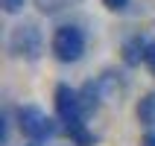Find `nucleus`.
I'll return each instance as SVG.
<instances>
[{
	"instance_id": "nucleus-6",
	"label": "nucleus",
	"mask_w": 155,
	"mask_h": 146,
	"mask_svg": "<svg viewBox=\"0 0 155 146\" xmlns=\"http://www.w3.org/2000/svg\"><path fill=\"white\" fill-rule=\"evenodd\" d=\"M147 47H149V44H143L140 38H132V41L126 44V61H129V64L143 61V59H147Z\"/></svg>"
},
{
	"instance_id": "nucleus-8",
	"label": "nucleus",
	"mask_w": 155,
	"mask_h": 146,
	"mask_svg": "<svg viewBox=\"0 0 155 146\" xmlns=\"http://www.w3.org/2000/svg\"><path fill=\"white\" fill-rule=\"evenodd\" d=\"M24 9V0H3V12L6 15H18Z\"/></svg>"
},
{
	"instance_id": "nucleus-4",
	"label": "nucleus",
	"mask_w": 155,
	"mask_h": 146,
	"mask_svg": "<svg viewBox=\"0 0 155 146\" xmlns=\"http://www.w3.org/2000/svg\"><path fill=\"white\" fill-rule=\"evenodd\" d=\"M56 111H59V117L64 123L76 120L79 114L85 111L82 108V94H76L70 85H59L56 88Z\"/></svg>"
},
{
	"instance_id": "nucleus-1",
	"label": "nucleus",
	"mask_w": 155,
	"mask_h": 146,
	"mask_svg": "<svg viewBox=\"0 0 155 146\" xmlns=\"http://www.w3.org/2000/svg\"><path fill=\"white\" fill-rule=\"evenodd\" d=\"M53 56L59 61H79L82 59V53H85V35L79 26H59L56 32H53Z\"/></svg>"
},
{
	"instance_id": "nucleus-5",
	"label": "nucleus",
	"mask_w": 155,
	"mask_h": 146,
	"mask_svg": "<svg viewBox=\"0 0 155 146\" xmlns=\"http://www.w3.org/2000/svg\"><path fill=\"white\" fill-rule=\"evenodd\" d=\"M138 123H140V126H147V129L155 126V94H147L138 102Z\"/></svg>"
},
{
	"instance_id": "nucleus-10",
	"label": "nucleus",
	"mask_w": 155,
	"mask_h": 146,
	"mask_svg": "<svg viewBox=\"0 0 155 146\" xmlns=\"http://www.w3.org/2000/svg\"><path fill=\"white\" fill-rule=\"evenodd\" d=\"M103 3H105L108 9H114V12H117V9H123L126 3H129V0H103Z\"/></svg>"
},
{
	"instance_id": "nucleus-7",
	"label": "nucleus",
	"mask_w": 155,
	"mask_h": 146,
	"mask_svg": "<svg viewBox=\"0 0 155 146\" xmlns=\"http://www.w3.org/2000/svg\"><path fill=\"white\" fill-rule=\"evenodd\" d=\"M68 3V0H38V9L41 12H56V9H61Z\"/></svg>"
},
{
	"instance_id": "nucleus-3",
	"label": "nucleus",
	"mask_w": 155,
	"mask_h": 146,
	"mask_svg": "<svg viewBox=\"0 0 155 146\" xmlns=\"http://www.w3.org/2000/svg\"><path fill=\"white\" fill-rule=\"evenodd\" d=\"M18 126H21V131H24L29 140H44L53 131L47 114H44L41 108H35V105H26V108L18 111Z\"/></svg>"
},
{
	"instance_id": "nucleus-11",
	"label": "nucleus",
	"mask_w": 155,
	"mask_h": 146,
	"mask_svg": "<svg viewBox=\"0 0 155 146\" xmlns=\"http://www.w3.org/2000/svg\"><path fill=\"white\" fill-rule=\"evenodd\" d=\"M140 146H155V131H149L147 138L140 140Z\"/></svg>"
},
{
	"instance_id": "nucleus-9",
	"label": "nucleus",
	"mask_w": 155,
	"mask_h": 146,
	"mask_svg": "<svg viewBox=\"0 0 155 146\" xmlns=\"http://www.w3.org/2000/svg\"><path fill=\"white\" fill-rule=\"evenodd\" d=\"M143 61H147V67L155 73V44H149V47H147V59H143Z\"/></svg>"
},
{
	"instance_id": "nucleus-2",
	"label": "nucleus",
	"mask_w": 155,
	"mask_h": 146,
	"mask_svg": "<svg viewBox=\"0 0 155 146\" xmlns=\"http://www.w3.org/2000/svg\"><path fill=\"white\" fill-rule=\"evenodd\" d=\"M9 50L15 53V56H26V59H35L38 53H41V35L35 29L32 24H21L12 29L9 35Z\"/></svg>"
}]
</instances>
